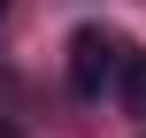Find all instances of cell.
<instances>
[{
  "label": "cell",
  "mask_w": 146,
  "mask_h": 138,
  "mask_svg": "<svg viewBox=\"0 0 146 138\" xmlns=\"http://www.w3.org/2000/svg\"><path fill=\"white\" fill-rule=\"evenodd\" d=\"M0 15H8V0H0Z\"/></svg>",
  "instance_id": "obj_4"
},
{
  "label": "cell",
  "mask_w": 146,
  "mask_h": 138,
  "mask_svg": "<svg viewBox=\"0 0 146 138\" xmlns=\"http://www.w3.org/2000/svg\"><path fill=\"white\" fill-rule=\"evenodd\" d=\"M123 38L115 31H100V23H85V31H69V92H85V100H100L108 85H115V69H123Z\"/></svg>",
  "instance_id": "obj_1"
},
{
  "label": "cell",
  "mask_w": 146,
  "mask_h": 138,
  "mask_svg": "<svg viewBox=\"0 0 146 138\" xmlns=\"http://www.w3.org/2000/svg\"><path fill=\"white\" fill-rule=\"evenodd\" d=\"M15 92H23V85H15V69H8V61H0V115H8V108H15Z\"/></svg>",
  "instance_id": "obj_3"
},
{
  "label": "cell",
  "mask_w": 146,
  "mask_h": 138,
  "mask_svg": "<svg viewBox=\"0 0 146 138\" xmlns=\"http://www.w3.org/2000/svg\"><path fill=\"white\" fill-rule=\"evenodd\" d=\"M115 100H123L131 115H146V54H123V69H115Z\"/></svg>",
  "instance_id": "obj_2"
}]
</instances>
